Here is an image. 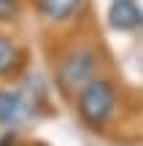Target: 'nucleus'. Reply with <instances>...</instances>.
<instances>
[{
    "mask_svg": "<svg viewBox=\"0 0 143 146\" xmlns=\"http://www.w3.org/2000/svg\"><path fill=\"white\" fill-rule=\"evenodd\" d=\"M105 19L116 33H138L143 30V5L138 0H111Z\"/></svg>",
    "mask_w": 143,
    "mask_h": 146,
    "instance_id": "5",
    "label": "nucleus"
},
{
    "mask_svg": "<svg viewBox=\"0 0 143 146\" xmlns=\"http://www.w3.org/2000/svg\"><path fill=\"white\" fill-rule=\"evenodd\" d=\"M84 8H86V0H32L35 16L49 27H62L76 22Z\"/></svg>",
    "mask_w": 143,
    "mask_h": 146,
    "instance_id": "3",
    "label": "nucleus"
},
{
    "mask_svg": "<svg viewBox=\"0 0 143 146\" xmlns=\"http://www.w3.org/2000/svg\"><path fill=\"white\" fill-rule=\"evenodd\" d=\"M100 68V54L89 43H73L68 52H62L54 65V87L65 95V98H76L86 81L97 76Z\"/></svg>",
    "mask_w": 143,
    "mask_h": 146,
    "instance_id": "1",
    "label": "nucleus"
},
{
    "mask_svg": "<svg viewBox=\"0 0 143 146\" xmlns=\"http://www.w3.org/2000/svg\"><path fill=\"white\" fill-rule=\"evenodd\" d=\"M76 114L92 130H100L116 108V84L108 76H95L76 92Z\"/></svg>",
    "mask_w": 143,
    "mask_h": 146,
    "instance_id": "2",
    "label": "nucleus"
},
{
    "mask_svg": "<svg viewBox=\"0 0 143 146\" xmlns=\"http://www.w3.org/2000/svg\"><path fill=\"white\" fill-rule=\"evenodd\" d=\"M32 100L22 89L0 87V125L3 127H19L30 119Z\"/></svg>",
    "mask_w": 143,
    "mask_h": 146,
    "instance_id": "4",
    "label": "nucleus"
},
{
    "mask_svg": "<svg viewBox=\"0 0 143 146\" xmlns=\"http://www.w3.org/2000/svg\"><path fill=\"white\" fill-rule=\"evenodd\" d=\"M24 0H0V25H14L19 22Z\"/></svg>",
    "mask_w": 143,
    "mask_h": 146,
    "instance_id": "7",
    "label": "nucleus"
},
{
    "mask_svg": "<svg viewBox=\"0 0 143 146\" xmlns=\"http://www.w3.org/2000/svg\"><path fill=\"white\" fill-rule=\"evenodd\" d=\"M22 62V49L11 35L0 33V78L16 70V65Z\"/></svg>",
    "mask_w": 143,
    "mask_h": 146,
    "instance_id": "6",
    "label": "nucleus"
}]
</instances>
